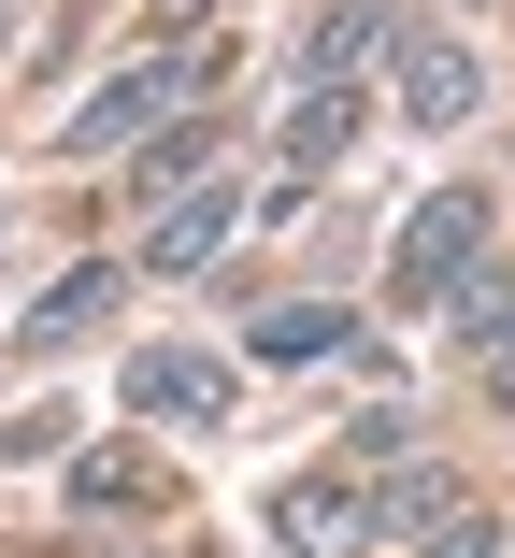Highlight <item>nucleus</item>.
<instances>
[{
  "instance_id": "obj_1",
  "label": "nucleus",
  "mask_w": 515,
  "mask_h": 558,
  "mask_svg": "<svg viewBox=\"0 0 515 558\" xmlns=\"http://www.w3.org/2000/svg\"><path fill=\"white\" fill-rule=\"evenodd\" d=\"M372 530L416 544V558H501V530L473 515V473H444V459H401V473L372 487Z\"/></svg>"
},
{
  "instance_id": "obj_2",
  "label": "nucleus",
  "mask_w": 515,
  "mask_h": 558,
  "mask_svg": "<svg viewBox=\"0 0 515 558\" xmlns=\"http://www.w3.org/2000/svg\"><path fill=\"white\" fill-rule=\"evenodd\" d=\"M458 272H487V186H444L401 215V258H387V301H458Z\"/></svg>"
},
{
  "instance_id": "obj_3",
  "label": "nucleus",
  "mask_w": 515,
  "mask_h": 558,
  "mask_svg": "<svg viewBox=\"0 0 515 558\" xmlns=\"http://www.w3.org/2000/svg\"><path fill=\"white\" fill-rule=\"evenodd\" d=\"M186 86H200V58H144V72H115V86H100V100H72V158H100V144H130V130H172L186 116Z\"/></svg>"
},
{
  "instance_id": "obj_4",
  "label": "nucleus",
  "mask_w": 515,
  "mask_h": 558,
  "mask_svg": "<svg viewBox=\"0 0 515 558\" xmlns=\"http://www.w3.org/2000/svg\"><path fill=\"white\" fill-rule=\"evenodd\" d=\"M272 530H286L301 558H358V544H372V487H344V473H301V487H272Z\"/></svg>"
},
{
  "instance_id": "obj_5",
  "label": "nucleus",
  "mask_w": 515,
  "mask_h": 558,
  "mask_svg": "<svg viewBox=\"0 0 515 558\" xmlns=\"http://www.w3.org/2000/svg\"><path fill=\"white\" fill-rule=\"evenodd\" d=\"M473 100H487L473 44H401V116H416V130H458Z\"/></svg>"
},
{
  "instance_id": "obj_6",
  "label": "nucleus",
  "mask_w": 515,
  "mask_h": 558,
  "mask_svg": "<svg viewBox=\"0 0 515 558\" xmlns=\"http://www.w3.org/2000/svg\"><path fill=\"white\" fill-rule=\"evenodd\" d=\"M130 401H144V415H186V429H200V415H230V373L200 359V344H158V359H130Z\"/></svg>"
},
{
  "instance_id": "obj_7",
  "label": "nucleus",
  "mask_w": 515,
  "mask_h": 558,
  "mask_svg": "<svg viewBox=\"0 0 515 558\" xmlns=\"http://www.w3.org/2000/svg\"><path fill=\"white\" fill-rule=\"evenodd\" d=\"M72 501L86 515H144V501H172V473L144 459V444H72Z\"/></svg>"
},
{
  "instance_id": "obj_8",
  "label": "nucleus",
  "mask_w": 515,
  "mask_h": 558,
  "mask_svg": "<svg viewBox=\"0 0 515 558\" xmlns=\"http://www.w3.org/2000/svg\"><path fill=\"white\" fill-rule=\"evenodd\" d=\"M244 344H258V359H286V373H301V359H358V315H344V301H272Z\"/></svg>"
},
{
  "instance_id": "obj_9",
  "label": "nucleus",
  "mask_w": 515,
  "mask_h": 558,
  "mask_svg": "<svg viewBox=\"0 0 515 558\" xmlns=\"http://www.w3.org/2000/svg\"><path fill=\"white\" fill-rule=\"evenodd\" d=\"M230 215H244L230 186H186V201L158 215V244H144V272H216V244H230Z\"/></svg>"
},
{
  "instance_id": "obj_10",
  "label": "nucleus",
  "mask_w": 515,
  "mask_h": 558,
  "mask_svg": "<svg viewBox=\"0 0 515 558\" xmlns=\"http://www.w3.org/2000/svg\"><path fill=\"white\" fill-rule=\"evenodd\" d=\"M387 29H401V15H387V0H344V15H330V29H316V44H301V86H358V72H372V44H387Z\"/></svg>"
},
{
  "instance_id": "obj_11",
  "label": "nucleus",
  "mask_w": 515,
  "mask_h": 558,
  "mask_svg": "<svg viewBox=\"0 0 515 558\" xmlns=\"http://www.w3.org/2000/svg\"><path fill=\"white\" fill-rule=\"evenodd\" d=\"M344 144H358V100H344V86H301V100H286V186L330 172Z\"/></svg>"
},
{
  "instance_id": "obj_12",
  "label": "nucleus",
  "mask_w": 515,
  "mask_h": 558,
  "mask_svg": "<svg viewBox=\"0 0 515 558\" xmlns=\"http://www.w3.org/2000/svg\"><path fill=\"white\" fill-rule=\"evenodd\" d=\"M100 315H115V272L86 258V272H58V287L29 301V344H72V329H100Z\"/></svg>"
},
{
  "instance_id": "obj_13",
  "label": "nucleus",
  "mask_w": 515,
  "mask_h": 558,
  "mask_svg": "<svg viewBox=\"0 0 515 558\" xmlns=\"http://www.w3.org/2000/svg\"><path fill=\"white\" fill-rule=\"evenodd\" d=\"M444 315H458V344L487 359L501 329H515V272H501V258H487V272H458V301H444Z\"/></svg>"
},
{
  "instance_id": "obj_14",
  "label": "nucleus",
  "mask_w": 515,
  "mask_h": 558,
  "mask_svg": "<svg viewBox=\"0 0 515 558\" xmlns=\"http://www.w3.org/2000/svg\"><path fill=\"white\" fill-rule=\"evenodd\" d=\"M200 158H216V130H200V116H172V130H158V144H144V186H186V172H200Z\"/></svg>"
},
{
  "instance_id": "obj_15",
  "label": "nucleus",
  "mask_w": 515,
  "mask_h": 558,
  "mask_svg": "<svg viewBox=\"0 0 515 558\" xmlns=\"http://www.w3.org/2000/svg\"><path fill=\"white\" fill-rule=\"evenodd\" d=\"M473 373H487V401H501V415H515V329H501V344H487V359H473Z\"/></svg>"
}]
</instances>
